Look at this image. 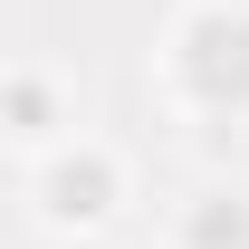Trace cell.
Instances as JSON below:
<instances>
[{
  "label": "cell",
  "instance_id": "277c9868",
  "mask_svg": "<svg viewBox=\"0 0 249 249\" xmlns=\"http://www.w3.org/2000/svg\"><path fill=\"white\" fill-rule=\"evenodd\" d=\"M163 249H249V192H240V182L182 192L173 220H163Z\"/></svg>",
  "mask_w": 249,
  "mask_h": 249
},
{
  "label": "cell",
  "instance_id": "7a4b0ae2",
  "mask_svg": "<svg viewBox=\"0 0 249 249\" xmlns=\"http://www.w3.org/2000/svg\"><path fill=\"white\" fill-rule=\"evenodd\" d=\"M124 201H134V163H124V144L87 134V124L19 163V211L38 240H96L124 220Z\"/></svg>",
  "mask_w": 249,
  "mask_h": 249
},
{
  "label": "cell",
  "instance_id": "3957f363",
  "mask_svg": "<svg viewBox=\"0 0 249 249\" xmlns=\"http://www.w3.org/2000/svg\"><path fill=\"white\" fill-rule=\"evenodd\" d=\"M0 134H10L19 163L48 154V144H67L77 134V77L48 67V58H10V77H0Z\"/></svg>",
  "mask_w": 249,
  "mask_h": 249
},
{
  "label": "cell",
  "instance_id": "6da1fadb",
  "mask_svg": "<svg viewBox=\"0 0 249 249\" xmlns=\"http://www.w3.org/2000/svg\"><path fill=\"white\" fill-rule=\"evenodd\" d=\"M154 96L182 124H249V0H173L154 38Z\"/></svg>",
  "mask_w": 249,
  "mask_h": 249
}]
</instances>
